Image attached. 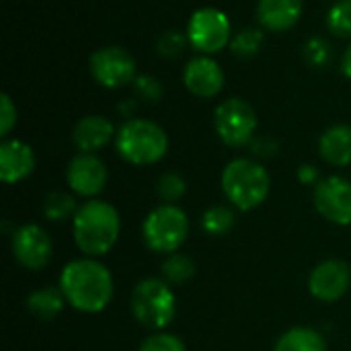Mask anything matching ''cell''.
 <instances>
[{"mask_svg":"<svg viewBox=\"0 0 351 351\" xmlns=\"http://www.w3.org/2000/svg\"><path fill=\"white\" fill-rule=\"evenodd\" d=\"M66 302L86 315H97L113 300L115 284L111 271L95 257H82L66 263L58 282Z\"/></svg>","mask_w":351,"mask_h":351,"instance_id":"obj_1","label":"cell"},{"mask_svg":"<svg viewBox=\"0 0 351 351\" xmlns=\"http://www.w3.org/2000/svg\"><path fill=\"white\" fill-rule=\"evenodd\" d=\"M121 232L119 212L103 199L84 202L72 218V237L84 257L107 255Z\"/></svg>","mask_w":351,"mask_h":351,"instance_id":"obj_2","label":"cell"},{"mask_svg":"<svg viewBox=\"0 0 351 351\" xmlns=\"http://www.w3.org/2000/svg\"><path fill=\"white\" fill-rule=\"evenodd\" d=\"M222 191L232 208L251 212L259 208L271 189V179L265 167L251 158H234L222 171Z\"/></svg>","mask_w":351,"mask_h":351,"instance_id":"obj_3","label":"cell"},{"mask_svg":"<svg viewBox=\"0 0 351 351\" xmlns=\"http://www.w3.org/2000/svg\"><path fill=\"white\" fill-rule=\"evenodd\" d=\"M115 150L130 165H156L169 152V136L158 123L150 119L132 117L117 130Z\"/></svg>","mask_w":351,"mask_h":351,"instance_id":"obj_4","label":"cell"},{"mask_svg":"<svg viewBox=\"0 0 351 351\" xmlns=\"http://www.w3.org/2000/svg\"><path fill=\"white\" fill-rule=\"evenodd\" d=\"M130 308L134 319L152 331L169 327L177 315V296L162 278H146L132 290Z\"/></svg>","mask_w":351,"mask_h":351,"instance_id":"obj_5","label":"cell"},{"mask_svg":"<svg viewBox=\"0 0 351 351\" xmlns=\"http://www.w3.org/2000/svg\"><path fill=\"white\" fill-rule=\"evenodd\" d=\"M189 237L187 214L173 204H160L154 208L142 224V239L146 247L160 255L177 253Z\"/></svg>","mask_w":351,"mask_h":351,"instance_id":"obj_6","label":"cell"},{"mask_svg":"<svg viewBox=\"0 0 351 351\" xmlns=\"http://www.w3.org/2000/svg\"><path fill=\"white\" fill-rule=\"evenodd\" d=\"M255 109L239 97L224 99L214 111V128L218 138L230 148L249 146L257 132Z\"/></svg>","mask_w":351,"mask_h":351,"instance_id":"obj_7","label":"cell"},{"mask_svg":"<svg viewBox=\"0 0 351 351\" xmlns=\"http://www.w3.org/2000/svg\"><path fill=\"white\" fill-rule=\"evenodd\" d=\"M187 41L204 56H212L230 45V19L214 6L197 8L187 23Z\"/></svg>","mask_w":351,"mask_h":351,"instance_id":"obj_8","label":"cell"},{"mask_svg":"<svg viewBox=\"0 0 351 351\" xmlns=\"http://www.w3.org/2000/svg\"><path fill=\"white\" fill-rule=\"evenodd\" d=\"M90 74L105 88H121L136 80V60L119 45H107L90 56Z\"/></svg>","mask_w":351,"mask_h":351,"instance_id":"obj_9","label":"cell"},{"mask_svg":"<svg viewBox=\"0 0 351 351\" xmlns=\"http://www.w3.org/2000/svg\"><path fill=\"white\" fill-rule=\"evenodd\" d=\"M10 251L21 267L39 271L51 261L53 243L47 230L39 224H23L10 237Z\"/></svg>","mask_w":351,"mask_h":351,"instance_id":"obj_10","label":"cell"},{"mask_svg":"<svg viewBox=\"0 0 351 351\" xmlns=\"http://www.w3.org/2000/svg\"><path fill=\"white\" fill-rule=\"evenodd\" d=\"M313 202L317 212L337 226L351 224V181L346 177L333 175L321 179L315 185Z\"/></svg>","mask_w":351,"mask_h":351,"instance_id":"obj_11","label":"cell"},{"mask_svg":"<svg viewBox=\"0 0 351 351\" xmlns=\"http://www.w3.org/2000/svg\"><path fill=\"white\" fill-rule=\"evenodd\" d=\"M351 286V267L341 259L321 261L308 276V292L319 302L331 304L341 300Z\"/></svg>","mask_w":351,"mask_h":351,"instance_id":"obj_12","label":"cell"},{"mask_svg":"<svg viewBox=\"0 0 351 351\" xmlns=\"http://www.w3.org/2000/svg\"><path fill=\"white\" fill-rule=\"evenodd\" d=\"M107 167L95 154L78 152L66 169V181L74 195L93 199L107 185Z\"/></svg>","mask_w":351,"mask_h":351,"instance_id":"obj_13","label":"cell"},{"mask_svg":"<svg viewBox=\"0 0 351 351\" xmlns=\"http://www.w3.org/2000/svg\"><path fill=\"white\" fill-rule=\"evenodd\" d=\"M183 82L191 95L199 99H212L224 88V70L210 56H197L185 64Z\"/></svg>","mask_w":351,"mask_h":351,"instance_id":"obj_14","label":"cell"},{"mask_svg":"<svg viewBox=\"0 0 351 351\" xmlns=\"http://www.w3.org/2000/svg\"><path fill=\"white\" fill-rule=\"evenodd\" d=\"M35 171V152L23 140H4L0 144V179L6 185L25 181Z\"/></svg>","mask_w":351,"mask_h":351,"instance_id":"obj_15","label":"cell"},{"mask_svg":"<svg viewBox=\"0 0 351 351\" xmlns=\"http://www.w3.org/2000/svg\"><path fill=\"white\" fill-rule=\"evenodd\" d=\"M115 128L113 123L103 117V115H86L82 117L72 132V140L74 146L78 148V152L84 154H95L101 148H105L113 138H115Z\"/></svg>","mask_w":351,"mask_h":351,"instance_id":"obj_16","label":"cell"},{"mask_svg":"<svg viewBox=\"0 0 351 351\" xmlns=\"http://www.w3.org/2000/svg\"><path fill=\"white\" fill-rule=\"evenodd\" d=\"M302 16V0H259L257 21L261 29L284 33L292 29Z\"/></svg>","mask_w":351,"mask_h":351,"instance_id":"obj_17","label":"cell"},{"mask_svg":"<svg viewBox=\"0 0 351 351\" xmlns=\"http://www.w3.org/2000/svg\"><path fill=\"white\" fill-rule=\"evenodd\" d=\"M319 154L331 167H348L351 162V125L337 123L323 132Z\"/></svg>","mask_w":351,"mask_h":351,"instance_id":"obj_18","label":"cell"},{"mask_svg":"<svg viewBox=\"0 0 351 351\" xmlns=\"http://www.w3.org/2000/svg\"><path fill=\"white\" fill-rule=\"evenodd\" d=\"M66 304V296L60 286H43L27 296V311L39 321H53Z\"/></svg>","mask_w":351,"mask_h":351,"instance_id":"obj_19","label":"cell"},{"mask_svg":"<svg viewBox=\"0 0 351 351\" xmlns=\"http://www.w3.org/2000/svg\"><path fill=\"white\" fill-rule=\"evenodd\" d=\"M274 351H327V341L317 329L292 327L280 335Z\"/></svg>","mask_w":351,"mask_h":351,"instance_id":"obj_20","label":"cell"},{"mask_svg":"<svg viewBox=\"0 0 351 351\" xmlns=\"http://www.w3.org/2000/svg\"><path fill=\"white\" fill-rule=\"evenodd\" d=\"M197 271V265L195 261L185 255V253H171L165 257L162 265H160V278L165 282H169L171 286H183L187 284L189 280H193Z\"/></svg>","mask_w":351,"mask_h":351,"instance_id":"obj_21","label":"cell"},{"mask_svg":"<svg viewBox=\"0 0 351 351\" xmlns=\"http://www.w3.org/2000/svg\"><path fill=\"white\" fill-rule=\"evenodd\" d=\"M78 204L74 199V195L64 193V191H51L43 197L41 204V214L45 220L49 222H62L66 218H74V214L78 212Z\"/></svg>","mask_w":351,"mask_h":351,"instance_id":"obj_22","label":"cell"},{"mask_svg":"<svg viewBox=\"0 0 351 351\" xmlns=\"http://www.w3.org/2000/svg\"><path fill=\"white\" fill-rule=\"evenodd\" d=\"M237 224V214L228 206H212L202 216V228L210 237H224Z\"/></svg>","mask_w":351,"mask_h":351,"instance_id":"obj_23","label":"cell"},{"mask_svg":"<svg viewBox=\"0 0 351 351\" xmlns=\"http://www.w3.org/2000/svg\"><path fill=\"white\" fill-rule=\"evenodd\" d=\"M263 45V29L259 27H247L241 29L237 35H232L230 51L237 58H253Z\"/></svg>","mask_w":351,"mask_h":351,"instance_id":"obj_24","label":"cell"},{"mask_svg":"<svg viewBox=\"0 0 351 351\" xmlns=\"http://www.w3.org/2000/svg\"><path fill=\"white\" fill-rule=\"evenodd\" d=\"M327 27L335 37L351 39V0H337L329 8Z\"/></svg>","mask_w":351,"mask_h":351,"instance_id":"obj_25","label":"cell"},{"mask_svg":"<svg viewBox=\"0 0 351 351\" xmlns=\"http://www.w3.org/2000/svg\"><path fill=\"white\" fill-rule=\"evenodd\" d=\"M187 191V183L185 179L179 175V173H165L158 177V183H156V195L162 204H177Z\"/></svg>","mask_w":351,"mask_h":351,"instance_id":"obj_26","label":"cell"},{"mask_svg":"<svg viewBox=\"0 0 351 351\" xmlns=\"http://www.w3.org/2000/svg\"><path fill=\"white\" fill-rule=\"evenodd\" d=\"M138 351H187V348L177 335L167 331H154L142 341Z\"/></svg>","mask_w":351,"mask_h":351,"instance_id":"obj_27","label":"cell"},{"mask_svg":"<svg viewBox=\"0 0 351 351\" xmlns=\"http://www.w3.org/2000/svg\"><path fill=\"white\" fill-rule=\"evenodd\" d=\"M304 60L313 68H323L331 62V45L323 37H313L304 43Z\"/></svg>","mask_w":351,"mask_h":351,"instance_id":"obj_28","label":"cell"},{"mask_svg":"<svg viewBox=\"0 0 351 351\" xmlns=\"http://www.w3.org/2000/svg\"><path fill=\"white\" fill-rule=\"evenodd\" d=\"M185 39H187V37H183L179 31H169V33H165V35L158 39L156 49H158V53H160L162 58H177V56H181L183 49H185Z\"/></svg>","mask_w":351,"mask_h":351,"instance_id":"obj_29","label":"cell"},{"mask_svg":"<svg viewBox=\"0 0 351 351\" xmlns=\"http://www.w3.org/2000/svg\"><path fill=\"white\" fill-rule=\"evenodd\" d=\"M16 125V105L12 103L10 95H0V136L6 138L12 128Z\"/></svg>","mask_w":351,"mask_h":351,"instance_id":"obj_30","label":"cell"},{"mask_svg":"<svg viewBox=\"0 0 351 351\" xmlns=\"http://www.w3.org/2000/svg\"><path fill=\"white\" fill-rule=\"evenodd\" d=\"M134 90H136L138 97H142V99H146V101H158L160 95H162L160 82H158L154 76H148V74L136 76V80H134Z\"/></svg>","mask_w":351,"mask_h":351,"instance_id":"obj_31","label":"cell"},{"mask_svg":"<svg viewBox=\"0 0 351 351\" xmlns=\"http://www.w3.org/2000/svg\"><path fill=\"white\" fill-rule=\"evenodd\" d=\"M278 142L269 136H261V138H253L251 142V150L255 152V156L259 158H271L278 152Z\"/></svg>","mask_w":351,"mask_h":351,"instance_id":"obj_32","label":"cell"},{"mask_svg":"<svg viewBox=\"0 0 351 351\" xmlns=\"http://www.w3.org/2000/svg\"><path fill=\"white\" fill-rule=\"evenodd\" d=\"M296 175H298V181L302 183V185H317L321 179H319V169L315 167V165H302L298 171H296Z\"/></svg>","mask_w":351,"mask_h":351,"instance_id":"obj_33","label":"cell"},{"mask_svg":"<svg viewBox=\"0 0 351 351\" xmlns=\"http://www.w3.org/2000/svg\"><path fill=\"white\" fill-rule=\"evenodd\" d=\"M341 72L348 76L351 80V43L350 47L346 49V53H343V58H341Z\"/></svg>","mask_w":351,"mask_h":351,"instance_id":"obj_34","label":"cell"}]
</instances>
